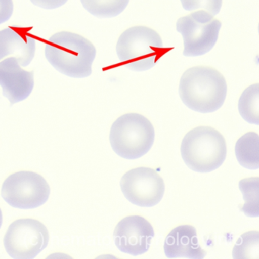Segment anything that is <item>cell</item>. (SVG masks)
<instances>
[{"mask_svg":"<svg viewBox=\"0 0 259 259\" xmlns=\"http://www.w3.org/2000/svg\"><path fill=\"white\" fill-rule=\"evenodd\" d=\"M45 57L50 64L63 75L71 78H87L92 73L96 49L82 36L62 31L48 39Z\"/></svg>","mask_w":259,"mask_h":259,"instance_id":"1","label":"cell"},{"mask_svg":"<svg viewBox=\"0 0 259 259\" xmlns=\"http://www.w3.org/2000/svg\"><path fill=\"white\" fill-rule=\"evenodd\" d=\"M224 77L216 69L195 66L186 70L181 77L179 94L183 104L193 111L213 113L219 110L227 96Z\"/></svg>","mask_w":259,"mask_h":259,"instance_id":"2","label":"cell"},{"mask_svg":"<svg viewBox=\"0 0 259 259\" xmlns=\"http://www.w3.org/2000/svg\"><path fill=\"white\" fill-rule=\"evenodd\" d=\"M180 151L185 163L192 170L210 172L219 168L225 160L227 144L218 130L200 126L185 136Z\"/></svg>","mask_w":259,"mask_h":259,"instance_id":"3","label":"cell"},{"mask_svg":"<svg viewBox=\"0 0 259 259\" xmlns=\"http://www.w3.org/2000/svg\"><path fill=\"white\" fill-rule=\"evenodd\" d=\"M164 51L158 33L145 26L128 28L121 34L116 45L118 58L135 72L152 69Z\"/></svg>","mask_w":259,"mask_h":259,"instance_id":"4","label":"cell"},{"mask_svg":"<svg viewBox=\"0 0 259 259\" xmlns=\"http://www.w3.org/2000/svg\"><path fill=\"white\" fill-rule=\"evenodd\" d=\"M155 138L151 122L139 113L118 118L110 128V142L114 152L128 160L140 158L151 150Z\"/></svg>","mask_w":259,"mask_h":259,"instance_id":"5","label":"cell"},{"mask_svg":"<svg viewBox=\"0 0 259 259\" xmlns=\"http://www.w3.org/2000/svg\"><path fill=\"white\" fill-rule=\"evenodd\" d=\"M221 25L219 20L204 10L179 19L177 30L183 36V55L199 57L211 51L218 41Z\"/></svg>","mask_w":259,"mask_h":259,"instance_id":"6","label":"cell"},{"mask_svg":"<svg viewBox=\"0 0 259 259\" xmlns=\"http://www.w3.org/2000/svg\"><path fill=\"white\" fill-rule=\"evenodd\" d=\"M51 194V189L43 177L34 172L21 171L12 174L4 182L3 198L12 207L33 209L43 205Z\"/></svg>","mask_w":259,"mask_h":259,"instance_id":"7","label":"cell"},{"mask_svg":"<svg viewBox=\"0 0 259 259\" xmlns=\"http://www.w3.org/2000/svg\"><path fill=\"white\" fill-rule=\"evenodd\" d=\"M49 242L48 229L40 221L20 219L14 221L4 236V246L10 257L34 258Z\"/></svg>","mask_w":259,"mask_h":259,"instance_id":"8","label":"cell"},{"mask_svg":"<svg viewBox=\"0 0 259 259\" xmlns=\"http://www.w3.org/2000/svg\"><path fill=\"white\" fill-rule=\"evenodd\" d=\"M124 196L139 207L157 205L165 192L164 181L158 172L149 167H138L124 174L120 181Z\"/></svg>","mask_w":259,"mask_h":259,"instance_id":"9","label":"cell"},{"mask_svg":"<svg viewBox=\"0 0 259 259\" xmlns=\"http://www.w3.org/2000/svg\"><path fill=\"white\" fill-rule=\"evenodd\" d=\"M154 236L151 224L138 215L128 216L119 221L113 233L118 249L133 256L147 252Z\"/></svg>","mask_w":259,"mask_h":259,"instance_id":"10","label":"cell"},{"mask_svg":"<svg viewBox=\"0 0 259 259\" xmlns=\"http://www.w3.org/2000/svg\"><path fill=\"white\" fill-rule=\"evenodd\" d=\"M34 85V72L22 69L17 59L8 57L0 62V86L11 105L28 98Z\"/></svg>","mask_w":259,"mask_h":259,"instance_id":"11","label":"cell"},{"mask_svg":"<svg viewBox=\"0 0 259 259\" xmlns=\"http://www.w3.org/2000/svg\"><path fill=\"white\" fill-rule=\"evenodd\" d=\"M163 248L168 258L202 259L206 255L198 244L196 229L190 225L174 228L166 236Z\"/></svg>","mask_w":259,"mask_h":259,"instance_id":"12","label":"cell"},{"mask_svg":"<svg viewBox=\"0 0 259 259\" xmlns=\"http://www.w3.org/2000/svg\"><path fill=\"white\" fill-rule=\"evenodd\" d=\"M35 51L36 40L31 36L11 28L0 31V60L11 56L26 67L32 62Z\"/></svg>","mask_w":259,"mask_h":259,"instance_id":"13","label":"cell"},{"mask_svg":"<svg viewBox=\"0 0 259 259\" xmlns=\"http://www.w3.org/2000/svg\"><path fill=\"white\" fill-rule=\"evenodd\" d=\"M235 153L241 166L248 169H258V135L250 132L242 136L236 142Z\"/></svg>","mask_w":259,"mask_h":259,"instance_id":"14","label":"cell"},{"mask_svg":"<svg viewBox=\"0 0 259 259\" xmlns=\"http://www.w3.org/2000/svg\"><path fill=\"white\" fill-rule=\"evenodd\" d=\"M81 3L92 16L107 19L121 14L126 8L130 0H81Z\"/></svg>","mask_w":259,"mask_h":259,"instance_id":"15","label":"cell"},{"mask_svg":"<svg viewBox=\"0 0 259 259\" xmlns=\"http://www.w3.org/2000/svg\"><path fill=\"white\" fill-rule=\"evenodd\" d=\"M259 87L258 84L247 88L239 100V114L248 123L259 124Z\"/></svg>","mask_w":259,"mask_h":259,"instance_id":"16","label":"cell"},{"mask_svg":"<svg viewBox=\"0 0 259 259\" xmlns=\"http://www.w3.org/2000/svg\"><path fill=\"white\" fill-rule=\"evenodd\" d=\"M239 186L245 201L241 211L249 218H257L259 215L258 177L243 179L239 181Z\"/></svg>","mask_w":259,"mask_h":259,"instance_id":"17","label":"cell"},{"mask_svg":"<svg viewBox=\"0 0 259 259\" xmlns=\"http://www.w3.org/2000/svg\"><path fill=\"white\" fill-rule=\"evenodd\" d=\"M258 234L257 231L242 234L233 248V258L258 259Z\"/></svg>","mask_w":259,"mask_h":259,"instance_id":"18","label":"cell"},{"mask_svg":"<svg viewBox=\"0 0 259 259\" xmlns=\"http://www.w3.org/2000/svg\"><path fill=\"white\" fill-rule=\"evenodd\" d=\"M183 9L186 11L204 10L216 16L221 11L223 0H180Z\"/></svg>","mask_w":259,"mask_h":259,"instance_id":"19","label":"cell"},{"mask_svg":"<svg viewBox=\"0 0 259 259\" xmlns=\"http://www.w3.org/2000/svg\"><path fill=\"white\" fill-rule=\"evenodd\" d=\"M13 0H0V25L10 20L13 16Z\"/></svg>","mask_w":259,"mask_h":259,"instance_id":"20","label":"cell"},{"mask_svg":"<svg viewBox=\"0 0 259 259\" xmlns=\"http://www.w3.org/2000/svg\"><path fill=\"white\" fill-rule=\"evenodd\" d=\"M68 0H31L34 5L45 10H55L66 4Z\"/></svg>","mask_w":259,"mask_h":259,"instance_id":"21","label":"cell"},{"mask_svg":"<svg viewBox=\"0 0 259 259\" xmlns=\"http://www.w3.org/2000/svg\"><path fill=\"white\" fill-rule=\"evenodd\" d=\"M2 222H3L2 211H1V210H0V227H1V226H2Z\"/></svg>","mask_w":259,"mask_h":259,"instance_id":"22","label":"cell"}]
</instances>
